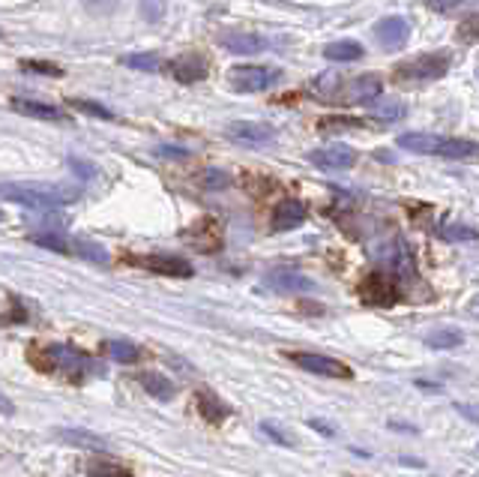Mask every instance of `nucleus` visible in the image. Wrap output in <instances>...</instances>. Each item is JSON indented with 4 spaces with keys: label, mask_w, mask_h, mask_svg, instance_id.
Instances as JSON below:
<instances>
[{
    "label": "nucleus",
    "mask_w": 479,
    "mask_h": 477,
    "mask_svg": "<svg viewBox=\"0 0 479 477\" xmlns=\"http://www.w3.org/2000/svg\"><path fill=\"white\" fill-rule=\"evenodd\" d=\"M57 436L63 439V441H70V445H75V447L105 450V439H99V436H90V432H84V430H60Z\"/></svg>",
    "instance_id": "b1692460"
},
{
    "label": "nucleus",
    "mask_w": 479,
    "mask_h": 477,
    "mask_svg": "<svg viewBox=\"0 0 479 477\" xmlns=\"http://www.w3.org/2000/svg\"><path fill=\"white\" fill-rule=\"evenodd\" d=\"M341 75H336V72H321L318 79L312 81V90H315V97H321V99H327V102H332V97H336V90H339V81Z\"/></svg>",
    "instance_id": "bb28decb"
},
{
    "label": "nucleus",
    "mask_w": 479,
    "mask_h": 477,
    "mask_svg": "<svg viewBox=\"0 0 479 477\" xmlns=\"http://www.w3.org/2000/svg\"><path fill=\"white\" fill-rule=\"evenodd\" d=\"M13 412H15V405L10 403V396L0 390V414H13Z\"/></svg>",
    "instance_id": "37998d69"
},
{
    "label": "nucleus",
    "mask_w": 479,
    "mask_h": 477,
    "mask_svg": "<svg viewBox=\"0 0 479 477\" xmlns=\"http://www.w3.org/2000/svg\"><path fill=\"white\" fill-rule=\"evenodd\" d=\"M225 135L231 141H240V144H252V148H264V144L276 141V130L267 124H252V121H240V124H231Z\"/></svg>",
    "instance_id": "9b49d317"
},
{
    "label": "nucleus",
    "mask_w": 479,
    "mask_h": 477,
    "mask_svg": "<svg viewBox=\"0 0 479 477\" xmlns=\"http://www.w3.org/2000/svg\"><path fill=\"white\" fill-rule=\"evenodd\" d=\"M359 297H363V303L369 306H396L399 303V285L392 283V277L381 274V270H374L363 279V285H359Z\"/></svg>",
    "instance_id": "0eeeda50"
},
{
    "label": "nucleus",
    "mask_w": 479,
    "mask_h": 477,
    "mask_svg": "<svg viewBox=\"0 0 479 477\" xmlns=\"http://www.w3.org/2000/svg\"><path fill=\"white\" fill-rule=\"evenodd\" d=\"M88 472H90V477H132V472L126 465L105 463V459H99V463H90Z\"/></svg>",
    "instance_id": "c85d7f7f"
},
{
    "label": "nucleus",
    "mask_w": 479,
    "mask_h": 477,
    "mask_svg": "<svg viewBox=\"0 0 479 477\" xmlns=\"http://www.w3.org/2000/svg\"><path fill=\"white\" fill-rule=\"evenodd\" d=\"M186 241H192L201 252H213V250H219L222 237H219V228L213 219H201V223L186 234Z\"/></svg>",
    "instance_id": "6ab92c4d"
},
{
    "label": "nucleus",
    "mask_w": 479,
    "mask_h": 477,
    "mask_svg": "<svg viewBox=\"0 0 479 477\" xmlns=\"http://www.w3.org/2000/svg\"><path fill=\"white\" fill-rule=\"evenodd\" d=\"M13 112H19L24 117H37V121H57L63 124L66 115L60 112L57 106H51V102H39V99H24V97H15L13 102Z\"/></svg>",
    "instance_id": "dca6fc26"
},
{
    "label": "nucleus",
    "mask_w": 479,
    "mask_h": 477,
    "mask_svg": "<svg viewBox=\"0 0 479 477\" xmlns=\"http://www.w3.org/2000/svg\"><path fill=\"white\" fill-rule=\"evenodd\" d=\"M156 157H162V159H189L192 153L189 150H183V148H156Z\"/></svg>",
    "instance_id": "4c0bfd02"
},
{
    "label": "nucleus",
    "mask_w": 479,
    "mask_h": 477,
    "mask_svg": "<svg viewBox=\"0 0 479 477\" xmlns=\"http://www.w3.org/2000/svg\"><path fill=\"white\" fill-rule=\"evenodd\" d=\"M458 39L467 42V46H470V42H476V15H467V19H465V24L458 28Z\"/></svg>",
    "instance_id": "e433bc0d"
},
{
    "label": "nucleus",
    "mask_w": 479,
    "mask_h": 477,
    "mask_svg": "<svg viewBox=\"0 0 479 477\" xmlns=\"http://www.w3.org/2000/svg\"><path fill=\"white\" fill-rule=\"evenodd\" d=\"M408 37H410V21L405 15H387V19H381L374 24V39L387 51L401 48L408 42Z\"/></svg>",
    "instance_id": "9d476101"
},
{
    "label": "nucleus",
    "mask_w": 479,
    "mask_h": 477,
    "mask_svg": "<svg viewBox=\"0 0 479 477\" xmlns=\"http://www.w3.org/2000/svg\"><path fill=\"white\" fill-rule=\"evenodd\" d=\"M425 343H429L432 348H456V345H461V334L452 328H441V330H434Z\"/></svg>",
    "instance_id": "c756f323"
},
{
    "label": "nucleus",
    "mask_w": 479,
    "mask_h": 477,
    "mask_svg": "<svg viewBox=\"0 0 479 477\" xmlns=\"http://www.w3.org/2000/svg\"><path fill=\"white\" fill-rule=\"evenodd\" d=\"M139 381L153 399H159V403H168V399H174V394H177V388L171 385V379L159 376V372H141Z\"/></svg>",
    "instance_id": "412c9836"
},
{
    "label": "nucleus",
    "mask_w": 479,
    "mask_h": 477,
    "mask_svg": "<svg viewBox=\"0 0 479 477\" xmlns=\"http://www.w3.org/2000/svg\"><path fill=\"white\" fill-rule=\"evenodd\" d=\"M0 219H4V210H0Z\"/></svg>",
    "instance_id": "a18cd8bd"
},
{
    "label": "nucleus",
    "mask_w": 479,
    "mask_h": 477,
    "mask_svg": "<svg viewBox=\"0 0 479 477\" xmlns=\"http://www.w3.org/2000/svg\"><path fill=\"white\" fill-rule=\"evenodd\" d=\"M21 66H24V70L46 72V75H60V72H63V70H60V66H55V64H33V61H21Z\"/></svg>",
    "instance_id": "58836bf2"
},
{
    "label": "nucleus",
    "mask_w": 479,
    "mask_h": 477,
    "mask_svg": "<svg viewBox=\"0 0 479 477\" xmlns=\"http://www.w3.org/2000/svg\"><path fill=\"white\" fill-rule=\"evenodd\" d=\"M279 79H282V70H276V66H255V64L234 66V70L228 72V84L240 93L270 90Z\"/></svg>",
    "instance_id": "20e7f679"
},
{
    "label": "nucleus",
    "mask_w": 479,
    "mask_h": 477,
    "mask_svg": "<svg viewBox=\"0 0 479 477\" xmlns=\"http://www.w3.org/2000/svg\"><path fill=\"white\" fill-rule=\"evenodd\" d=\"M366 51L359 42L354 39H339V42H330V46H324V57H330V61H339V64H350V61H359Z\"/></svg>",
    "instance_id": "4be33fe9"
},
{
    "label": "nucleus",
    "mask_w": 479,
    "mask_h": 477,
    "mask_svg": "<svg viewBox=\"0 0 479 477\" xmlns=\"http://www.w3.org/2000/svg\"><path fill=\"white\" fill-rule=\"evenodd\" d=\"M267 288H273V292H312L315 283L309 277L297 274V270H273V274L267 277Z\"/></svg>",
    "instance_id": "f3484780"
},
{
    "label": "nucleus",
    "mask_w": 479,
    "mask_h": 477,
    "mask_svg": "<svg viewBox=\"0 0 479 477\" xmlns=\"http://www.w3.org/2000/svg\"><path fill=\"white\" fill-rule=\"evenodd\" d=\"M443 144V135L434 132H405L399 135V148H405L410 153H438Z\"/></svg>",
    "instance_id": "a211bd4d"
},
{
    "label": "nucleus",
    "mask_w": 479,
    "mask_h": 477,
    "mask_svg": "<svg viewBox=\"0 0 479 477\" xmlns=\"http://www.w3.org/2000/svg\"><path fill=\"white\" fill-rule=\"evenodd\" d=\"M195 405H198L201 421L210 423V427H219V423L228 421V414H231V408L222 403L219 394H213V390H207V388L195 394Z\"/></svg>",
    "instance_id": "2eb2a0df"
},
{
    "label": "nucleus",
    "mask_w": 479,
    "mask_h": 477,
    "mask_svg": "<svg viewBox=\"0 0 479 477\" xmlns=\"http://www.w3.org/2000/svg\"><path fill=\"white\" fill-rule=\"evenodd\" d=\"M261 432H264V436H270V439L276 441V445H282V447H290V445H294V439H290L288 432H282L273 421H264V423H261Z\"/></svg>",
    "instance_id": "f704fd0d"
},
{
    "label": "nucleus",
    "mask_w": 479,
    "mask_h": 477,
    "mask_svg": "<svg viewBox=\"0 0 479 477\" xmlns=\"http://www.w3.org/2000/svg\"><path fill=\"white\" fill-rule=\"evenodd\" d=\"M438 157H447V159H474V157H476V141H467V139H443Z\"/></svg>",
    "instance_id": "5701e85b"
},
{
    "label": "nucleus",
    "mask_w": 479,
    "mask_h": 477,
    "mask_svg": "<svg viewBox=\"0 0 479 477\" xmlns=\"http://www.w3.org/2000/svg\"><path fill=\"white\" fill-rule=\"evenodd\" d=\"M309 163L324 168V172H345V168H354L357 150L348 148V144H330V148L312 150L309 153Z\"/></svg>",
    "instance_id": "1a4fd4ad"
},
{
    "label": "nucleus",
    "mask_w": 479,
    "mask_h": 477,
    "mask_svg": "<svg viewBox=\"0 0 479 477\" xmlns=\"http://www.w3.org/2000/svg\"><path fill=\"white\" fill-rule=\"evenodd\" d=\"M102 354L117 363H139L141 361V348L130 343V339H108V343H102Z\"/></svg>",
    "instance_id": "aec40b11"
},
{
    "label": "nucleus",
    "mask_w": 479,
    "mask_h": 477,
    "mask_svg": "<svg viewBox=\"0 0 479 477\" xmlns=\"http://www.w3.org/2000/svg\"><path fill=\"white\" fill-rule=\"evenodd\" d=\"M70 106H72V108H79V112H84V115L105 117V121H111V117H114L105 106H97V102H88V99H70Z\"/></svg>",
    "instance_id": "473e14b6"
},
{
    "label": "nucleus",
    "mask_w": 479,
    "mask_h": 477,
    "mask_svg": "<svg viewBox=\"0 0 479 477\" xmlns=\"http://www.w3.org/2000/svg\"><path fill=\"white\" fill-rule=\"evenodd\" d=\"M357 126H366V124L354 121V117H324V121H321L324 132H330V130H357Z\"/></svg>",
    "instance_id": "72a5a7b5"
},
{
    "label": "nucleus",
    "mask_w": 479,
    "mask_h": 477,
    "mask_svg": "<svg viewBox=\"0 0 479 477\" xmlns=\"http://www.w3.org/2000/svg\"><path fill=\"white\" fill-rule=\"evenodd\" d=\"M441 237H447V241H476V228H470V226H443Z\"/></svg>",
    "instance_id": "2f4dec72"
},
{
    "label": "nucleus",
    "mask_w": 479,
    "mask_h": 477,
    "mask_svg": "<svg viewBox=\"0 0 479 477\" xmlns=\"http://www.w3.org/2000/svg\"><path fill=\"white\" fill-rule=\"evenodd\" d=\"M70 166L75 168V172H81V177H93V175H97V168H93V166H88V163H84V159H70Z\"/></svg>",
    "instance_id": "79ce46f5"
},
{
    "label": "nucleus",
    "mask_w": 479,
    "mask_h": 477,
    "mask_svg": "<svg viewBox=\"0 0 479 477\" xmlns=\"http://www.w3.org/2000/svg\"><path fill=\"white\" fill-rule=\"evenodd\" d=\"M70 252H75L79 259H88V261H97V264H108V252L102 250L99 243H90V241H70Z\"/></svg>",
    "instance_id": "a878e982"
},
{
    "label": "nucleus",
    "mask_w": 479,
    "mask_h": 477,
    "mask_svg": "<svg viewBox=\"0 0 479 477\" xmlns=\"http://www.w3.org/2000/svg\"><path fill=\"white\" fill-rule=\"evenodd\" d=\"M383 90V81L381 75L374 72H366V75H354L348 84H339L336 97H332V106H363V102H372L378 99Z\"/></svg>",
    "instance_id": "39448f33"
},
{
    "label": "nucleus",
    "mask_w": 479,
    "mask_h": 477,
    "mask_svg": "<svg viewBox=\"0 0 479 477\" xmlns=\"http://www.w3.org/2000/svg\"><path fill=\"white\" fill-rule=\"evenodd\" d=\"M309 427H312V430H321L324 436H332V430H330V427H324V421H309Z\"/></svg>",
    "instance_id": "c03bdc74"
},
{
    "label": "nucleus",
    "mask_w": 479,
    "mask_h": 477,
    "mask_svg": "<svg viewBox=\"0 0 479 477\" xmlns=\"http://www.w3.org/2000/svg\"><path fill=\"white\" fill-rule=\"evenodd\" d=\"M219 46L225 48L228 55H258V51L267 48V39L252 30H225L219 37Z\"/></svg>",
    "instance_id": "ddd939ff"
},
{
    "label": "nucleus",
    "mask_w": 479,
    "mask_h": 477,
    "mask_svg": "<svg viewBox=\"0 0 479 477\" xmlns=\"http://www.w3.org/2000/svg\"><path fill=\"white\" fill-rule=\"evenodd\" d=\"M372 115L378 117V121H401L405 117V102H399V99H381V102H374L372 106Z\"/></svg>",
    "instance_id": "393cba45"
},
{
    "label": "nucleus",
    "mask_w": 479,
    "mask_h": 477,
    "mask_svg": "<svg viewBox=\"0 0 479 477\" xmlns=\"http://www.w3.org/2000/svg\"><path fill=\"white\" fill-rule=\"evenodd\" d=\"M30 363L37 366L42 372H63L70 381H81L84 376H93L99 370L97 361L88 357L81 348H72V345H48V348H37L33 345L30 352Z\"/></svg>",
    "instance_id": "f257e3e1"
},
{
    "label": "nucleus",
    "mask_w": 479,
    "mask_h": 477,
    "mask_svg": "<svg viewBox=\"0 0 479 477\" xmlns=\"http://www.w3.org/2000/svg\"><path fill=\"white\" fill-rule=\"evenodd\" d=\"M141 264L153 274H162V277H171V279H189L195 270L192 264L183 259V255H165V252H156V255H147L141 259Z\"/></svg>",
    "instance_id": "f8f14e48"
},
{
    "label": "nucleus",
    "mask_w": 479,
    "mask_h": 477,
    "mask_svg": "<svg viewBox=\"0 0 479 477\" xmlns=\"http://www.w3.org/2000/svg\"><path fill=\"white\" fill-rule=\"evenodd\" d=\"M147 19H159L162 15V0H144V10H141Z\"/></svg>",
    "instance_id": "a19ab883"
},
{
    "label": "nucleus",
    "mask_w": 479,
    "mask_h": 477,
    "mask_svg": "<svg viewBox=\"0 0 479 477\" xmlns=\"http://www.w3.org/2000/svg\"><path fill=\"white\" fill-rule=\"evenodd\" d=\"M450 66H452L450 51H425V55L414 57V61L399 64L392 75L399 81H438L450 72Z\"/></svg>",
    "instance_id": "7ed1b4c3"
},
{
    "label": "nucleus",
    "mask_w": 479,
    "mask_h": 477,
    "mask_svg": "<svg viewBox=\"0 0 479 477\" xmlns=\"http://www.w3.org/2000/svg\"><path fill=\"white\" fill-rule=\"evenodd\" d=\"M123 66H130V70H144V72H159L162 61H159V55H126Z\"/></svg>",
    "instance_id": "cd10ccee"
},
{
    "label": "nucleus",
    "mask_w": 479,
    "mask_h": 477,
    "mask_svg": "<svg viewBox=\"0 0 479 477\" xmlns=\"http://www.w3.org/2000/svg\"><path fill=\"white\" fill-rule=\"evenodd\" d=\"M207 57L201 55V51H183V55H177L174 61L168 64V72L171 79H177L180 84H195V81H204L207 79Z\"/></svg>",
    "instance_id": "6e6552de"
},
{
    "label": "nucleus",
    "mask_w": 479,
    "mask_h": 477,
    "mask_svg": "<svg viewBox=\"0 0 479 477\" xmlns=\"http://www.w3.org/2000/svg\"><path fill=\"white\" fill-rule=\"evenodd\" d=\"M306 223V204L299 199H285L273 210V232H290Z\"/></svg>",
    "instance_id": "4468645a"
},
{
    "label": "nucleus",
    "mask_w": 479,
    "mask_h": 477,
    "mask_svg": "<svg viewBox=\"0 0 479 477\" xmlns=\"http://www.w3.org/2000/svg\"><path fill=\"white\" fill-rule=\"evenodd\" d=\"M30 241L33 243H39V246H46V250H55V252H70V241H66L63 234H42V232H37V234H30Z\"/></svg>",
    "instance_id": "7c9ffc66"
},
{
    "label": "nucleus",
    "mask_w": 479,
    "mask_h": 477,
    "mask_svg": "<svg viewBox=\"0 0 479 477\" xmlns=\"http://www.w3.org/2000/svg\"><path fill=\"white\" fill-rule=\"evenodd\" d=\"M79 186H46V183H0V199L30 210H57L79 199Z\"/></svg>",
    "instance_id": "f03ea898"
},
{
    "label": "nucleus",
    "mask_w": 479,
    "mask_h": 477,
    "mask_svg": "<svg viewBox=\"0 0 479 477\" xmlns=\"http://www.w3.org/2000/svg\"><path fill=\"white\" fill-rule=\"evenodd\" d=\"M458 4H461V0H429V10H434V13H450V10H456Z\"/></svg>",
    "instance_id": "ea45409f"
},
{
    "label": "nucleus",
    "mask_w": 479,
    "mask_h": 477,
    "mask_svg": "<svg viewBox=\"0 0 479 477\" xmlns=\"http://www.w3.org/2000/svg\"><path fill=\"white\" fill-rule=\"evenodd\" d=\"M201 183L207 186V190H225V186L231 183V177L225 172H216V168H213V172H204Z\"/></svg>",
    "instance_id": "c9c22d12"
},
{
    "label": "nucleus",
    "mask_w": 479,
    "mask_h": 477,
    "mask_svg": "<svg viewBox=\"0 0 479 477\" xmlns=\"http://www.w3.org/2000/svg\"><path fill=\"white\" fill-rule=\"evenodd\" d=\"M299 370L306 372H315V376H324V379H354V370L348 363L336 361V357H327V354H312V352H294L290 354Z\"/></svg>",
    "instance_id": "423d86ee"
}]
</instances>
